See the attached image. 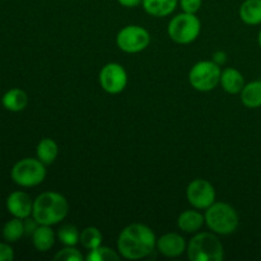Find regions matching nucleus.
Returning a JSON list of instances; mask_svg holds the SVG:
<instances>
[{
    "instance_id": "nucleus-9",
    "label": "nucleus",
    "mask_w": 261,
    "mask_h": 261,
    "mask_svg": "<svg viewBox=\"0 0 261 261\" xmlns=\"http://www.w3.org/2000/svg\"><path fill=\"white\" fill-rule=\"evenodd\" d=\"M186 198L193 208L205 211L216 203V189L208 180L196 178L189 184L186 189Z\"/></svg>"
},
{
    "instance_id": "nucleus-29",
    "label": "nucleus",
    "mask_w": 261,
    "mask_h": 261,
    "mask_svg": "<svg viewBox=\"0 0 261 261\" xmlns=\"http://www.w3.org/2000/svg\"><path fill=\"white\" fill-rule=\"evenodd\" d=\"M213 61L221 66L222 64H224L227 61V54L224 51H217L213 55Z\"/></svg>"
},
{
    "instance_id": "nucleus-13",
    "label": "nucleus",
    "mask_w": 261,
    "mask_h": 261,
    "mask_svg": "<svg viewBox=\"0 0 261 261\" xmlns=\"http://www.w3.org/2000/svg\"><path fill=\"white\" fill-rule=\"evenodd\" d=\"M205 223V217L199 212V209L182 212L177 218V227L186 233H196Z\"/></svg>"
},
{
    "instance_id": "nucleus-24",
    "label": "nucleus",
    "mask_w": 261,
    "mask_h": 261,
    "mask_svg": "<svg viewBox=\"0 0 261 261\" xmlns=\"http://www.w3.org/2000/svg\"><path fill=\"white\" fill-rule=\"evenodd\" d=\"M121 255L119 251L110 249L107 246H98L93 250H89L88 255H87V261H117L120 260Z\"/></svg>"
},
{
    "instance_id": "nucleus-12",
    "label": "nucleus",
    "mask_w": 261,
    "mask_h": 261,
    "mask_svg": "<svg viewBox=\"0 0 261 261\" xmlns=\"http://www.w3.org/2000/svg\"><path fill=\"white\" fill-rule=\"evenodd\" d=\"M7 209L15 218L25 219L32 216L33 200L24 191H13L7 198Z\"/></svg>"
},
{
    "instance_id": "nucleus-16",
    "label": "nucleus",
    "mask_w": 261,
    "mask_h": 261,
    "mask_svg": "<svg viewBox=\"0 0 261 261\" xmlns=\"http://www.w3.org/2000/svg\"><path fill=\"white\" fill-rule=\"evenodd\" d=\"M178 0H143L142 5L145 12L152 17H167L175 12Z\"/></svg>"
},
{
    "instance_id": "nucleus-30",
    "label": "nucleus",
    "mask_w": 261,
    "mask_h": 261,
    "mask_svg": "<svg viewBox=\"0 0 261 261\" xmlns=\"http://www.w3.org/2000/svg\"><path fill=\"white\" fill-rule=\"evenodd\" d=\"M120 5L125 8H135L142 4L143 0H117Z\"/></svg>"
},
{
    "instance_id": "nucleus-22",
    "label": "nucleus",
    "mask_w": 261,
    "mask_h": 261,
    "mask_svg": "<svg viewBox=\"0 0 261 261\" xmlns=\"http://www.w3.org/2000/svg\"><path fill=\"white\" fill-rule=\"evenodd\" d=\"M102 233L97 227H87L84 228L83 231L81 232V240L79 242L82 244V246L84 249L89 250H93L96 247L101 246L102 244Z\"/></svg>"
},
{
    "instance_id": "nucleus-3",
    "label": "nucleus",
    "mask_w": 261,
    "mask_h": 261,
    "mask_svg": "<svg viewBox=\"0 0 261 261\" xmlns=\"http://www.w3.org/2000/svg\"><path fill=\"white\" fill-rule=\"evenodd\" d=\"M186 251L191 261H221L224 257L223 245L214 232H196Z\"/></svg>"
},
{
    "instance_id": "nucleus-23",
    "label": "nucleus",
    "mask_w": 261,
    "mask_h": 261,
    "mask_svg": "<svg viewBox=\"0 0 261 261\" xmlns=\"http://www.w3.org/2000/svg\"><path fill=\"white\" fill-rule=\"evenodd\" d=\"M56 236L64 246H75L81 240V232L73 224H65L60 227Z\"/></svg>"
},
{
    "instance_id": "nucleus-10",
    "label": "nucleus",
    "mask_w": 261,
    "mask_h": 261,
    "mask_svg": "<svg viewBox=\"0 0 261 261\" xmlns=\"http://www.w3.org/2000/svg\"><path fill=\"white\" fill-rule=\"evenodd\" d=\"M99 84L107 93H121L127 84L126 70L117 63L106 64L99 71Z\"/></svg>"
},
{
    "instance_id": "nucleus-7",
    "label": "nucleus",
    "mask_w": 261,
    "mask_h": 261,
    "mask_svg": "<svg viewBox=\"0 0 261 261\" xmlns=\"http://www.w3.org/2000/svg\"><path fill=\"white\" fill-rule=\"evenodd\" d=\"M222 70L213 60L199 61L189 71V82L199 92H211L221 83Z\"/></svg>"
},
{
    "instance_id": "nucleus-6",
    "label": "nucleus",
    "mask_w": 261,
    "mask_h": 261,
    "mask_svg": "<svg viewBox=\"0 0 261 261\" xmlns=\"http://www.w3.org/2000/svg\"><path fill=\"white\" fill-rule=\"evenodd\" d=\"M201 31L200 19L195 14L182 12L171 19L167 32L172 41L180 45H188L199 37Z\"/></svg>"
},
{
    "instance_id": "nucleus-2",
    "label": "nucleus",
    "mask_w": 261,
    "mask_h": 261,
    "mask_svg": "<svg viewBox=\"0 0 261 261\" xmlns=\"http://www.w3.org/2000/svg\"><path fill=\"white\" fill-rule=\"evenodd\" d=\"M69 203L64 195L56 191H46L33 200L32 217L43 226H54L66 218Z\"/></svg>"
},
{
    "instance_id": "nucleus-14",
    "label": "nucleus",
    "mask_w": 261,
    "mask_h": 261,
    "mask_svg": "<svg viewBox=\"0 0 261 261\" xmlns=\"http://www.w3.org/2000/svg\"><path fill=\"white\" fill-rule=\"evenodd\" d=\"M221 86L227 93L237 94L241 93L245 87V78L240 70L234 68H227L222 71Z\"/></svg>"
},
{
    "instance_id": "nucleus-17",
    "label": "nucleus",
    "mask_w": 261,
    "mask_h": 261,
    "mask_svg": "<svg viewBox=\"0 0 261 261\" xmlns=\"http://www.w3.org/2000/svg\"><path fill=\"white\" fill-rule=\"evenodd\" d=\"M2 103L10 112H20L27 107L28 94L20 88H12L3 96Z\"/></svg>"
},
{
    "instance_id": "nucleus-1",
    "label": "nucleus",
    "mask_w": 261,
    "mask_h": 261,
    "mask_svg": "<svg viewBox=\"0 0 261 261\" xmlns=\"http://www.w3.org/2000/svg\"><path fill=\"white\" fill-rule=\"evenodd\" d=\"M157 245L152 229L142 223H132L125 227L117 239V251L127 260H140L149 256Z\"/></svg>"
},
{
    "instance_id": "nucleus-8",
    "label": "nucleus",
    "mask_w": 261,
    "mask_h": 261,
    "mask_svg": "<svg viewBox=\"0 0 261 261\" xmlns=\"http://www.w3.org/2000/svg\"><path fill=\"white\" fill-rule=\"evenodd\" d=\"M150 43V35L140 25H126L116 36V45L126 54H138L144 51Z\"/></svg>"
},
{
    "instance_id": "nucleus-19",
    "label": "nucleus",
    "mask_w": 261,
    "mask_h": 261,
    "mask_svg": "<svg viewBox=\"0 0 261 261\" xmlns=\"http://www.w3.org/2000/svg\"><path fill=\"white\" fill-rule=\"evenodd\" d=\"M36 154H37L38 160L42 163H45L46 166L53 165L59 155L58 143L54 139H51V138H43L37 144Z\"/></svg>"
},
{
    "instance_id": "nucleus-26",
    "label": "nucleus",
    "mask_w": 261,
    "mask_h": 261,
    "mask_svg": "<svg viewBox=\"0 0 261 261\" xmlns=\"http://www.w3.org/2000/svg\"><path fill=\"white\" fill-rule=\"evenodd\" d=\"M182 12L190 13V14H196L200 10L203 0H178Z\"/></svg>"
},
{
    "instance_id": "nucleus-28",
    "label": "nucleus",
    "mask_w": 261,
    "mask_h": 261,
    "mask_svg": "<svg viewBox=\"0 0 261 261\" xmlns=\"http://www.w3.org/2000/svg\"><path fill=\"white\" fill-rule=\"evenodd\" d=\"M23 223H24V233L30 234V236H32L33 232H35L36 229H37V227L40 226V224H38V222L36 221L33 217L32 218H30V217H28V218L23 219Z\"/></svg>"
},
{
    "instance_id": "nucleus-27",
    "label": "nucleus",
    "mask_w": 261,
    "mask_h": 261,
    "mask_svg": "<svg viewBox=\"0 0 261 261\" xmlns=\"http://www.w3.org/2000/svg\"><path fill=\"white\" fill-rule=\"evenodd\" d=\"M14 259V251L9 242H0V261H12Z\"/></svg>"
},
{
    "instance_id": "nucleus-21",
    "label": "nucleus",
    "mask_w": 261,
    "mask_h": 261,
    "mask_svg": "<svg viewBox=\"0 0 261 261\" xmlns=\"http://www.w3.org/2000/svg\"><path fill=\"white\" fill-rule=\"evenodd\" d=\"M24 233V223H23V219L15 218L13 217L10 221H8L4 224L2 231V236L4 239V241L9 242V244H14V242L19 241L23 237Z\"/></svg>"
},
{
    "instance_id": "nucleus-15",
    "label": "nucleus",
    "mask_w": 261,
    "mask_h": 261,
    "mask_svg": "<svg viewBox=\"0 0 261 261\" xmlns=\"http://www.w3.org/2000/svg\"><path fill=\"white\" fill-rule=\"evenodd\" d=\"M56 234L53 231L51 226L40 224L32 234V244L35 249L40 252H46L55 245Z\"/></svg>"
},
{
    "instance_id": "nucleus-11",
    "label": "nucleus",
    "mask_w": 261,
    "mask_h": 261,
    "mask_svg": "<svg viewBox=\"0 0 261 261\" xmlns=\"http://www.w3.org/2000/svg\"><path fill=\"white\" fill-rule=\"evenodd\" d=\"M155 247L163 256L178 257L186 251L188 244H186L185 239L181 234L170 232V233H166L161 236L160 239H157Z\"/></svg>"
},
{
    "instance_id": "nucleus-5",
    "label": "nucleus",
    "mask_w": 261,
    "mask_h": 261,
    "mask_svg": "<svg viewBox=\"0 0 261 261\" xmlns=\"http://www.w3.org/2000/svg\"><path fill=\"white\" fill-rule=\"evenodd\" d=\"M10 177L22 188H35L45 180L46 165L38 158H23L13 166Z\"/></svg>"
},
{
    "instance_id": "nucleus-31",
    "label": "nucleus",
    "mask_w": 261,
    "mask_h": 261,
    "mask_svg": "<svg viewBox=\"0 0 261 261\" xmlns=\"http://www.w3.org/2000/svg\"><path fill=\"white\" fill-rule=\"evenodd\" d=\"M257 42H259V46L261 47V31L259 32V36H257Z\"/></svg>"
},
{
    "instance_id": "nucleus-4",
    "label": "nucleus",
    "mask_w": 261,
    "mask_h": 261,
    "mask_svg": "<svg viewBox=\"0 0 261 261\" xmlns=\"http://www.w3.org/2000/svg\"><path fill=\"white\" fill-rule=\"evenodd\" d=\"M205 223L212 232L228 236L236 232L240 224V217L236 209L227 203H214L205 209Z\"/></svg>"
},
{
    "instance_id": "nucleus-18",
    "label": "nucleus",
    "mask_w": 261,
    "mask_h": 261,
    "mask_svg": "<svg viewBox=\"0 0 261 261\" xmlns=\"http://www.w3.org/2000/svg\"><path fill=\"white\" fill-rule=\"evenodd\" d=\"M240 18L249 25L261 23V0H245L240 7Z\"/></svg>"
},
{
    "instance_id": "nucleus-25",
    "label": "nucleus",
    "mask_w": 261,
    "mask_h": 261,
    "mask_svg": "<svg viewBox=\"0 0 261 261\" xmlns=\"http://www.w3.org/2000/svg\"><path fill=\"white\" fill-rule=\"evenodd\" d=\"M56 261H83L84 256L75 246H65L54 256Z\"/></svg>"
},
{
    "instance_id": "nucleus-20",
    "label": "nucleus",
    "mask_w": 261,
    "mask_h": 261,
    "mask_svg": "<svg viewBox=\"0 0 261 261\" xmlns=\"http://www.w3.org/2000/svg\"><path fill=\"white\" fill-rule=\"evenodd\" d=\"M241 101L247 109L261 107V81H254L245 84L241 91Z\"/></svg>"
}]
</instances>
